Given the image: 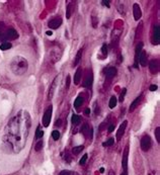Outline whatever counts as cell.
Listing matches in <instances>:
<instances>
[{
    "mask_svg": "<svg viewBox=\"0 0 160 175\" xmlns=\"http://www.w3.org/2000/svg\"><path fill=\"white\" fill-rule=\"evenodd\" d=\"M127 125H128V122L125 121V122H123V124L120 126V128H119V130H118V133H117V141H121V139L123 138Z\"/></svg>",
    "mask_w": 160,
    "mask_h": 175,
    "instance_id": "9c48e42d",
    "label": "cell"
},
{
    "mask_svg": "<svg viewBox=\"0 0 160 175\" xmlns=\"http://www.w3.org/2000/svg\"><path fill=\"white\" fill-rule=\"evenodd\" d=\"M101 51H102L103 55H108V48H106V45H105V44H104V45L102 46V49H101Z\"/></svg>",
    "mask_w": 160,
    "mask_h": 175,
    "instance_id": "d590c367",
    "label": "cell"
},
{
    "mask_svg": "<svg viewBox=\"0 0 160 175\" xmlns=\"http://www.w3.org/2000/svg\"><path fill=\"white\" fill-rule=\"evenodd\" d=\"M11 47L12 46H11V44L9 42H4V43L1 44V46H0V49H1L2 51H6V50H9Z\"/></svg>",
    "mask_w": 160,
    "mask_h": 175,
    "instance_id": "7402d4cb",
    "label": "cell"
},
{
    "mask_svg": "<svg viewBox=\"0 0 160 175\" xmlns=\"http://www.w3.org/2000/svg\"><path fill=\"white\" fill-rule=\"evenodd\" d=\"M65 161H67L68 163H69V162H71V157H70V156H69L67 153H66V156H65Z\"/></svg>",
    "mask_w": 160,
    "mask_h": 175,
    "instance_id": "f35d334b",
    "label": "cell"
},
{
    "mask_svg": "<svg viewBox=\"0 0 160 175\" xmlns=\"http://www.w3.org/2000/svg\"><path fill=\"white\" fill-rule=\"evenodd\" d=\"M141 100H142V96H139V97H137L132 103H131V105H130V107H129V111L130 112H133L136 108H137V106L140 104V102H141Z\"/></svg>",
    "mask_w": 160,
    "mask_h": 175,
    "instance_id": "9a60e30c",
    "label": "cell"
},
{
    "mask_svg": "<svg viewBox=\"0 0 160 175\" xmlns=\"http://www.w3.org/2000/svg\"><path fill=\"white\" fill-rule=\"evenodd\" d=\"M139 62L141 64V66L145 67L147 65V53L146 52H141L140 56H139Z\"/></svg>",
    "mask_w": 160,
    "mask_h": 175,
    "instance_id": "2e32d148",
    "label": "cell"
},
{
    "mask_svg": "<svg viewBox=\"0 0 160 175\" xmlns=\"http://www.w3.org/2000/svg\"><path fill=\"white\" fill-rule=\"evenodd\" d=\"M126 92H127V89H126V88H124V89H123V91H122V93H121V96H120V101H123V100H124L125 95H126Z\"/></svg>",
    "mask_w": 160,
    "mask_h": 175,
    "instance_id": "1f68e13d",
    "label": "cell"
},
{
    "mask_svg": "<svg viewBox=\"0 0 160 175\" xmlns=\"http://www.w3.org/2000/svg\"><path fill=\"white\" fill-rule=\"evenodd\" d=\"M52 110H53V106L50 105L47 108V110L45 111V113H44V116H43V126L46 127V128L50 125L51 118H52Z\"/></svg>",
    "mask_w": 160,
    "mask_h": 175,
    "instance_id": "3957f363",
    "label": "cell"
},
{
    "mask_svg": "<svg viewBox=\"0 0 160 175\" xmlns=\"http://www.w3.org/2000/svg\"><path fill=\"white\" fill-rule=\"evenodd\" d=\"M70 81H71V78H70V76L68 75L67 78H66V83H65V87H66L67 89L69 88V86H70Z\"/></svg>",
    "mask_w": 160,
    "mask_h": 175,
    "instance_id": "d6a6232c",
    "label": "cell"
},
{
    "mask_svg": "<svg viewBox=\"0 0 160 175\" xmlns=\"http://www.w3.org/2000/svg\"><path fill=\"white\" fill-rule=\"evenodd\" d=\"M92 82H93V75H92V73L90 72V73L88 74V76H87V78H86L85 82H84L85 87H89V86H91Z\"/></svg>",
    "mask_w": 160,
    "mask_h": 175,
    "instance_id": "ffe728a7",
    "label": "cell"
},
{
    "mask_svg": "<svg viewBox=\"0 0 160 175\" xmlns=\"http://www.w3.org/2000/svg\"><path fill=\"white\" fill-rule=\"evenodd\" d=\"M140 145H141V149L144 151V152H147L150 150L151 146H152V140L149 136H144L142 139H141V142H140Z\"/></svg>",
    "mask_w": 160,
    "mask_h": 175,
    "instance_id": "7a4b0ae2",
    "label": "cell"
},
{
    "mask_svg": "<svg viewBox=\"0 0 160 175\" xmlns=\"http://www.w3.org/2000/svg\"><path fill=\"white\" fill-rule=\"evenodd\" d=\"M155 137H156V140L158 143H160V128L157 127L155 129Z\"/></svg>",
    "mask_w": 160,
    "mask_h": 175,
    "instance_id": "4316f807",
    "label": "cell"
},
{
    "mask_svg": "<svg viewBox=\"0 0 160 175\" xmlns=\"http://www.w3.org/2000/svg\"><path fill=\"white\" fill-rule=\"evenodd\" d=\"M83 146H77V147H74L73 149H72V153L74 154V155H78L80 152H81L82 150H83Z\"/></svg>",
    "mask_w": 160,
    "mask_h": 175,
    "instance_id": "cb8c5ba5",
    "label": "cell"
},
{
    "mask_svg": "<svg viewBox=\"0 0 160 175\" xmlns=\"http://www.w3.org/2000/svg\"><path fill=\"white\" fill-rule=\"evenodd\" d=\"M10 69L13 74H15L17 76H21L26 73V71L29 69V63H28L26 59H24L23 57L15 56L14 58H12V60L10 62Z\"/></svg>",
    "mask_w": 160,
    "mask_h": 175,
    "instance_id": "6da1fadb",
    "label": "cell"
},
{
    "mask_svg": "<svg viewBox=\"0 0 160 175\" xmlns=\"http://www.w3.org/2000/svg\"><path fill=\"white\" fill-rule=\"evenodd\" d=\"M60 124H61V121H57L56 124H55V126H56V127H57V126H60Z\"/></svg>",
    "mask_w": 160,
    "mask_h": 175,
    "instance_id": "b9f144b4",
    "label": "cell"
},
{
    "mask_svg": "<svg viewBox=\"0 0 160 175\" xmlns=\"http://www.w3.org/2000/svg\"><path fill=\"white\" fill-rule=\"evenodd\" d=\"M117 103H118L117 97H116V96H112V97H111V99H110V104H109L110 108H115V107H116V105H117Z\"/></svg>",
    "mask_w": 160,
    "mask_h": 175,
    "instance_id": "44dd1931",
    "label": "cell"
},
{
    "mask_svg": "<svg viewBox=\"0 0 160 175\" xmlns=\"http://www.w3.org/2000/svg\"><path fill=\"white\" fill-rule=\"evenodd\" d=\"M109 175H115V171H113V170H111V171L109 172Z\"/></svg>",
    "mask_w": 160,
    "mask_h": 175,
    "instance_id": "7bdbcfd3",
    "label": "cell"
},
{
    "mask_svg": "<svg viewBox=\"0 0 160 175\" xmlns=\"http://www.w3.org/2000/svg\"><path fill=\"white\" fill-rule=\"evenodd\" d=\"M62 24V19L59 17H57V18H54V19H52V20H50L49 22H48V26L51 28V30H56V28H58L60 25Z\"/></svg>",
    "mask_w": 160,
    "mask_h": 175,
    "instance_id": "8992f818",
    "label": "cell"
},
{
    "mask_svg": "<svg viewBox=\"0 0 160 175\" xmlns=\"http://www.w3.org/2000/svg\"><path fill=\"white\" fill-rule=\"evenodd\" d=\"M83 102H84V98L82 96H78L75 99V101H74V107L75 108H79L80 106L83 104Z\"/></svg>",
    "mask_w": 160,
    "mask_h": 175,
    "instance_id": "d6986e66",
    "label": "cell"
},
{
    "mask_svg": "<svg viewBox=\"0 0 160 175\" xmlns=\"http://www.w3.org/2000/svg\"><path fill=\"white\" fill-rule=\"evenodd\" d=\"M157 88H158V87H157V85H151L150 87H149V89H150V91H155V90H157Z\"/></svg>",
    "mask_w": 160,
    "mask_h": 175,
    "instance_id": "8d00e7d4",
    "label": "cell"
},
{
    "mask_svg": "<svg viewBox=\"0 0 160 175\" xmlns=\"http://www.w3.org/2000/svg\"><path fill=\"white\" fill-rule=\"evenodd\" d=\"M86 160H87V154H84L83 155V157L81 158V160H80V165H84L85 164V162H86Z\"/></svg>",
    "mask_w": 160,
    "mask_h": 175,
    "instance_id": "4dcf8cb0",
    "label": "cell"
},
{
    "mask_svg": "<svg viewBox=\"0 0 160 175\" xmlns=\"http://www.w3.org/2000/svg\"><path fill=\"white\" fill-rule=\"evenodd\" d=\"M82 78V69L81 68H78L75 75H74V84L78 85L80 83V80Z\"/></svg>",
    "mask_w": 160,
    "mask_h": 175,
    "instance_id": "5bb4252c",
    "label": "cell"
},
{
    "mask_svg": "<svg viewBox=\"0 0 160 175\" xmlns=\"http://www.w3.org/2000/svg\"><path fill=\"white\" fill-rule=\"evenodd\" d=\"M43 146H44L43 141H39V142L36 144V146H35V150H36L37 152H39V151H41V150H42Z\"/></svg>",
    "mask_w": 160,
    "mask_h": 175,
    "instance_id": "484cf974",
    "label": "cell"
},
{
    "mask_svg": "<svg viewBox=\"0 0 160 175\" xmlns=\"http://www.w3.org/2000/svg\"><path fill=\"white\" fill-rule=\"evenodd\" d=\"M82 53H83V50H82V49H80V50L77 52L76 57H75L74 62H73V66H74V67H75V66H77V65L79 64L80 60H81V57H82Z\"/></svg>",
    "mask_w": 160,
    "mask_h": 175,
    "instance_id": "ac0fdd59",
    "label": "cell"
},
{
    "mask_svg": "<svg viewBox=\"0 0 160 175\" xmlns=\"http://www.w3.org/2000/svg\"><path fill=\"white\" fill-rule=\"evenodd\" d=\"M99 171H100V173H103V172H104V169H103V168H100Z\"/></svg>",
    "mask_w": 160,
    "mask_h": 175,
    "instance_id": "f6af8a7d",
    "label": "cell"
},
{
    "mask_svg": "<svg viewBox=\"0 0 160 175\" xmlns=\"http://www.w3.org/2000/svg\"><path fill=\"white\" fill-rule=\"evenodd\" d=\"M59 175H71V172L70 171H68V170H63V171H61L60 172V174Z\"/></svg>",
    "mask_w": 160,
    "mask_h": 175,
    "instance_id": "e575fe53",
    "label": "cell"
},
{
    "mask_svg": "<svg viewBox=\"0 0 160 175\" xmlns=\"http://www.w3.org/2000/svg\"><path fill=\"white\" fill-rule=\"evenodd\" d=\"M121 175H128V174H126V173H124V172H123V173H122Z\"/></svg>",
    "mask_w": 160,
    "mask_h": 175,
    "instance_id": "bcb514c9",
    "label": "cell"
},
{
    "mask_svg": "<svg viewBox=\"0 0 160 175\" xmlns=\"http://www.w3.org/2000/svg\"><path fill=\"white\" fill-rule=\"evenodd\" d=\"M84 113H85L86 115H88V114L90 113V109H89V108H86V109H85V111H84Z\"/></svg>",
    "mask_w": 160,
    "mask_h": 175,
    "instance_id": "60d3db41",
    "label": "cell"
},
{
    "mask_svg": "<svg viewBox=\"0 0 160 175\" xmlns=\"http://www.w3.org/2000/svg\"><path fill=\"white\" fill-rule=\"evenodd\" d=\"M133 14H134L135 20H139V19L141 18V16H142L141 8H140V6H139L137 3H135V4L133 5Z\"/></svg>",
    "mask_w": 160,
    "mask_h": 175,
    "instance_id": "30bf717a",
    "label": "cell"
},
{
    "mask_svg": "<svg viewBox=\"0 0 160 175\" xmlns=\"http://www.w3.org/2000/svg\"><path fill=\"white\" fill-rule=\"evenodd\" d=\"M116 74H117V69L115 67H111L105 71V76L108 78H113L116 76Z\"/></svg>",
    "mask_w": 160,
    "mask_h": 175,
    "instance_id": "e0dca14e",
    "label": "cell"
},
{
    "mask_svg": "<svg viewBox=\"0 0 160 175\" xmlns=\"http://www.w3.org/2000/svg\"><path fill=\"white\" fill-rule=\"evenodd\" d=\"M52 137H53V139H54L55 141L59 140V138H60V133H59V131H53V132H52Z\"/></svg>",
    "mask_w": 160,
    "mask_h": 175,
    "instance_id": "f1b7e54d",
    "label": "cell"
},
{
    "mask_svg": "<svg viewBox=\"0 0 160 175\" xmlns=\"http://www.w3.org/2000/svg\"><path fill=\"white\" fill-rule=\"evenodd\" d=\"M47 35H48V36H52V32H51V31L47 32Z\"/></svg>",
    "mask_w": 160,
    "mask_h": 175,
    "instance_id": "ee69618b",
    "label": "cell"
},
{
    "mask_svg": "<svg viewBox=\"0 0 160 175\" xmlns=\"http://www.w3.org/2000/svg\"><path fill=\"white\" fill-rule=\"evenodd\" d=\"M114 130H115V125H114V124L110 125V127H109V129H108V132H109V133H112Z\"/></svg>",
    "mask_w": 160,
    "mask_h": 175,
    "instance_id": "74e56055",
    "label": "cell"
},
{
    "mask_svg": "<svg viewBox=\"0 0 160 175\" xmlns=\"http://www.w3.org/2000/svg\"><path fill=\"white\" fill-rule=\"evenodd\" d=\"M149 70L152 74H157L159 71V62L158 60H152L149 63Z\"/></svg>",
    "mask_w": 160,
    "mask_h": 175,
    "instance_id": "5b68a950",
    "label": "cell"
},
{
    "mask_svg": "<svg viewBox=\"0 0 160 175\" xmlns=\"http://www.w3.org/2000/svg\"><path fill=\"white\" fill-rule=\"evenodd\" d=\"M81 133L86 137V138H89L91 139L92 138V129L89 127V125L85 124L83 125V127L81 128Z\"/></svg>",
    "mask_w": 160,
    "mask_h": 175,
    "instance_id": "ba28073f",
    "label": "cell"
},
{
    "mask_svg": "<svg viewBox=\"0 0 160 175\" xmlns=\"http://www.w3.org/2000/svg\"><path fill=\"white\" fill-rule=\"evenodd\" d=\"M57 83H58V77H56L50 87V89H49V94H48V98L51 100L53 98V95H54V92H55V89H56V87H57Z\"/></svg>",
    "mask_w": 160,
    "mask_h": 175,
    "instance_id": "7c38bea8",
    "label": "cell"
},
{
    "mask_svg": "<svg viewBox=\"0 0 160 175\" xmlns=\"http://www.w3.org/2000/svg\"><path fill=\"white\" fill-rule=\"evenodd\" d=\"M142 48H143V43H139L136 47L135 50V67L138 66V61H139V56L142 52Z\"/></svg>",
    "mask_w": 160,
    "mask_h": 175,
    "instance_id": "8fae6325",
    "label": "cell"
},
{
    "mask_svg": "<svg viewBox=\"0 0 160 175\" xmlns=\"http://www.w3.org/2000/svg\"><path fill=\"white\" fill-rule=\"evenodd\" d=\"M80 122H81V119H80V116H78L77 114H73L72 115V123H73V125L77 126V125L80 124Z\"/></svg>",
    "mask_w": 160,
    "mask_h": 175,
    "instance_id": "603a6c76",
    "label": "cell"
},
{
    "mask_svg": "<svg viewBox=\"0 0 160 175\" xmlns=\"http://www.w3.org/2000/svg\"><path fill=\"white\" fill-rule=\"evenodd\" d=\"M4 37H5V39L12 41V40H15V39L18 38V34H17V32L14 28H9V30H7V32H6Z\"/></svg>",
    "mask_w": 160,
    "mask_h": 175,
    "instance_id": "52a82bcc",
    "label": "cell"
},
{
    "mask_svg": "<svg viewBox=\"0 0 160 175\" xmlns=\"http://www.w3.org/2000/svg\"><path fill=\"white\" fill-rule=\"evenodd\" d=\"M114 143H115V139L111 138V139H109L106 142H104V143L102 144V146H104V147H109V146H112Z\"/></svg>",
    "mask_w": 160,
    "mask_h": 175,
    "instance_id": "83f0119b",
    "label": "cell"
},
{
    "mask_svg": "<svg viewBox=\"0 0 160 175\" xmlns=\"http://www.w3.org/2000/svg\"><path fill=\"white\" fill-rule=\"evenodd\" d=\"M71 7H72V4L70 3L67 6V12H66V17L67 18H70V16H71Z\"/></svg>",
    "mask_w": 160,
    "mask_h": 175,
    "instance_id": "f546056e",
    "label": "cell"
},
{
    "mask_svg": "<svg viewBox=\"0 0 160 175\" xmlns=\"http://www.w3.org/2000/svg\"><path fill=\"white\" fill-rule=\"evenodd\" d=\"M128 156H129V146L127 145L125 147L124 153H123V159H122V166L124 169V173L128 174Z\"/></svg>",
    "mask_w": 160,
    "mask_h": 175,
    "instance_id": "277c9868",
    "label": "cell"
},
{
    "mask_svg": "<svg viewBox=\"0 0 160 175\" xmlns=\"http://www.w3.org/2000/svg\"><path fill=\"white\" fill-rule=\"evenodd\" d=\"M154 40H153V44L158 45L160 43V32H159V26L156 25L154 27V36H153Z\"/></svg>",
    "mask_w": 160,
    "mask_h": 175,
    "instance_id": "4fadbf2b",
    "label": "cell"
},
{
    "mask_svg": "<svg viewBox=\"0 0 160 175\" xmlns=\"http://www.w3.org/2000/svg\"><path fill=\"white\" fill-rule=\"evenodd\" d=\"M102 4H104V6H108V7L111 6L110 5V1H102Z\"/></svg>",
    "mask_w": 160,
    "mask_h": 175,
    "instance_id": "ab89813d",
    "label": "cell"
},
{
    "mask_svg": "<svg viewBox=\"0 0 160 175\" xmlns=\"http://www.w3.org/2000/svg\"><path fill=\"white\" fill-rule=\"evenodd\" d=\"M92 26L97 27V18L95 16H92Z\"/></svg>",
    "mask_w": 160,
    "mask_h": 175,
    "instance_id": "836d02e7",
    "label": "cell"
},
{
    "mask_svg": "<svg viewBox=\"0 0 160 175\" xmlns=\"http://www.w3.org/2000/svg\"><path fill=\"white\" fill-rule=\"evenodd\" d=\"M43 135H44V132L41 131V126H39L37 128V131H36V138L37 139H40V138L43 137Z\"/></svg>",
    "mask_w": 160,
    "mask_h": 175,
    "instance_id": "d4e9b609",
    "label": "cell"
}]
</instances>
